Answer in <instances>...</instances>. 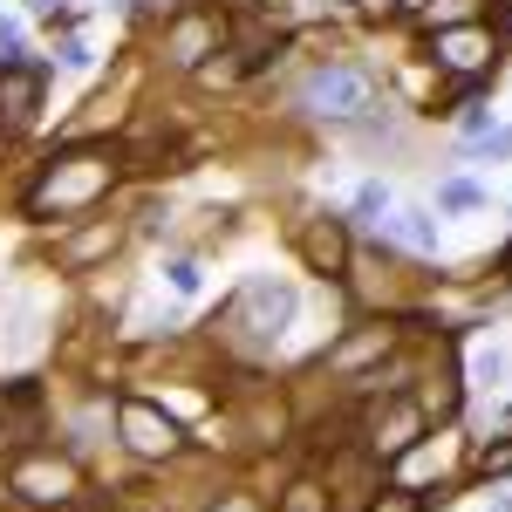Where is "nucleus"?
<instances>
[{"label":"nucleus","instance_id":"3","mask_svg":"<svg viewBox=\"0 0 512 512\" xmlns=\"http://www.w3.org/2000/svg\"><path fill=\"white\" fill-rule=\"evenodd\" d=\"M117 431H123V444H130L137 458H171V451L185 444V431L164 417L158 403H144V396H123L117 403Z\"/></svg>","mask_w":512,"mask_h":512},{"label":"nucleus","instance_id":"19","mask_svg":"<svg viewBox=\"0 0 512 512\" xmlns=\"http://www.w3.org/2000/svg\"><path fill=\"white\" fill-rule=\"evenodd\" d=\"M478 383H485V390H492V383H499V376H506V355L492 349V355H478V369H472Z\"/></svg>","mask_w":512,"mask_h":512},{"label":"nucleus","instance_id":"12","mask_svg":"<svg viewBox=\"0 0 512 512\" xmlns=\"http://www.w3.org/2000/svg\"><path fill=\"white\" fill-rule=\"evenodd\" d=\"M117 226H110V219H103V226H89V233H76L69 239V246H62V267H69V274H76V267H89V260H103V253H110V246H117Z\"/></svg>","mask_w":512,"mask_h":512},{"label":"nucleus","instance_id":"10","mask_svg":"<svg viewBox=\"0 0 512 512\" xmlns=\"http://www.w3.org/2000/svg\"><path fill=\"white\" fill-rule=\"evenodd\" d=\"M294 315V294L287 287H274V280H253L246 287V308H239V321H260L253 335H280V321Z\"/></svg>","mask_w":512,"mask_h":512},{"label":"nucleus","instance_id":"14","mask_svg":"<svg viewBox=\"0 0 512 512\" xmlns=\"http://www.w3.org/2000/svg\"><path fill=\"white\" fill-rule=\"evenodd\" d=\"M390 349V328H369V335H355L349 349H335V369H362L369 355H383Z\"/></svg>","mask_w":512,"mask_h":512},{"label":"nucleus","instance_id":"7","mask_svg":"<svg viewBox=\"0 0 512 512\" xmlns=\"http://www.w3.org/2000/svg\"><path fill=\"white\" fill-rule=\"evenodd\" d=\"M219 41H226V21H219V14H178V21L164 28V55H171L178 69H198L205 55H219Z\"/></svg>","mask_w":512,"mask_h":512},{"label":"nucleus","instance_id":"17","mask_svg":"<svg viewBox=\"0 0 512 512\" xmlns=\"http://www.w3.org/2000/svg\"><path fill=\"white\" fill-rule=\"evenodd\" d=\"M369 512H424V499H417V492H383Z\"/></svg>","mask_w":512,"mask_h":512},{"label":"nucleus","instance_id":"21","mask_svg":"<svg viewBox=\"0 0 512 512\" xmlns=\"http://www.w3.org/2000/svg\"><path fill=\"white\" fill-rule=\"evenodd\" d=\"M458 14H472V0H437V7H431V21H444V28H451Z\"/></svg>","mask_w":512,"mask_h":512},{"label":"nucleus","instance_id":"20","mask_svg":"<svg viewBox=\"0 0 512 512\" xmlns=\"http://www.w3.org/2000/svg\"><path fill=\"white\" fill-rule=\"evenodd\" d=\"M478 151H492V158H512V130H485V137H478Z\"/></svg>","mask_w":512,"mask_h":512},{"label":"nucleus","instance_id":"18","mask_svg":"<svg viewBox=\"0 0 512 512\" xmlns=\"http://www.w3.org/2000/svg\"><path fill=\"white\" fill-rule=\"evenodd\" d=\"M164 274H171V287H178V294H198V267H192V260H171Z\"/></svg>","mask_w":512,"mask_h":512},{"label":"nucleus","instance_id":"24","mask_svg":"<svg viewBox=\"0 0 512 512\" xmlns=\"http://www.w3.org/2000/svg\"><path fill=\"white\" fill-rule=\"evenodd\" d=\"M226 512H253V506H246V499H233V506H226Z\"/></svg>","mask_w":512,"mask_h":512},{"label":"nucleus","instance_id":"23","mask_svg":"<svg viewBox=\"0 0 512 512\" xmlns=\"http://www.w3.org/2000/svg\"><path fill=\"white\" fill-rule=\"evenodd\" d=\"M7 444H14V437H7V410H0V451H7Z\"/></svg>","mask_w":512,"mask_h":512},{"label":"nucleus","instance_id":"1","mask_svg":"<svg viewBox=\"0 0 512 512\" xmlns=\"http://www.w3.org/2000/svg\"><path fill=\"white\" fill-rule=\"evenodd\" d=\"M110 185H117V151L110 144H82V151H62V158L48 164L35 185H28L21 205H28V219H76Z\"/></svg>","mask_w":512,"mask_h":512},{"label":"nucleus","instance_id":"8","mask_svg":"<svg viewBox=\"0 0 512 512\" xmlns=\"http://www.w3.org/2000/svg\"><path fill=\"white\" fill-rule=\"evenodd\" d=\"M301 260H308V274H342L349 267V226L342 219H308V233H301Z\"/></svg>","mask_w":512,"mask_h":512},{"label":"nucleus","instance_id":"15","mask_svg":"<svg viewBox=\"0 0 512 512\" xmlns=\"http://www.w3.org/2000/svg\"><path fill=\"white\" fill-rule=\"evenodd\" d=\"M355 219L383 226V219H390V185H362V192H355Z\"/></svg>","mask_w":512,"mask_h":512},{"label":"nucleus","instance_id":"5","mask_svg":"<svg viewBox=\"0 0 512 512\" xmlns=\"http://www.w3.org/2000/svg\"><path fill=\"white\" fill-rule=\"evenodd\" d=\"M7 485L28 506H62V499H76V465H62V458H21L7 472Z\"/></svg>","mask_w":512,"mask_h":512},{"label":"nucleus","instance_id":"2","mask_svg":"<svg viewBox=\"0 0 512 512\" xmlns=\"http://www.w3.org/2000/svg\"><path fill=\"white\" fill-rule=\"evenodd\" d=\"M369 96H376V82L362 76V69H342V62H321L315 76L301 82V110H308V117H335V123H349L355 110H369Z\"/></svg>","mask_w":512,"mask_h":512},{"label":"nucleus","instance_id":"6","mask_svg":"<svg viewBox=\"0 0 512 512\" xmlns=\"http://www.w3.org/2000/svg\"><path fill=\"white\" fill-rule=\"evenodd\" d=\"M41 110V69L35 62H0V137H21Z\"/></svg>","mask_w":512,"mask_h":512},{"label":"nucleus","instance_id":"9","mask_svg":"<svg viewBox=\"0 0 512 512\" xmlns=\"http://www.w3.org/2000/svg\"><path fill=\"white\" fill-rule=\"evenodd\" d=\"M485 62H492V35L485 28H437V69L478 76Z\"/></svg>","mask_w":512,"mask_h":512},{"label":"nucleus","instance_id":"11","mask_svg":"<svg viewBox=\"0 0 512 512\" xmlns=\"http://www.w3.org/2000/svg\"><path fill=\"white\" fill-rule=\"evenodd\" d=\"M376 233L403 239L410 253H437V219H431V212H417V205H410V212H390V219H383Z\"/></svg>","mask_w":512,"mask_h":512},{"label":"nucleus","instance_id":"16","mask_svg":"<svg viewBox=\"0 0 512 512\" xmlns=\"http://www.w3.org/2000/svg\"><path fill=\"white\" fill-rule=\"evenodd\" d=\"M437 205H444V212H472L478 185H472V178H444V185H437Z\"/></svg>","mask_w":512,"mask_h":512},{"label":"nucleus","instance_id":"4","mask_svg":"<svg viewBox=\"0 0 512 512\" xmlns=\"http://www.w3.org/2000/svg\"><path fill=\"white\" fill-rule=\"evenodd\" d=\"M417 437H424V403L390 396L383 410H369V451H376V458H403Z\"/></svg>","mask_w":512,"mask_h":512},{"label":"nucleus","instance_id":"13","mask_svg":"<svg viewBox=\"0 0 512 512\" xmlns=\"http://www.w3.org/2000/svg\"><path fill=\"white\" fill-rule=\"evenodd\" d=\"M280 512H328V485H321V478H294V485L280 492Z\"/></svg>","mask_w":512,"mask_h":512},{"label":"nucleus","instance_id":"22","mask_svg":"<svg viewBox=\"0 0 512 512\" xmlns=\"http://www.w3.org/2000/svg\"><path fill=\"white\" fill-rule=\"evenodd\" d=\"M362 14H396V0H355Z\"/></svg>","mask_w":512,"mask_h":512}]
</instances>
